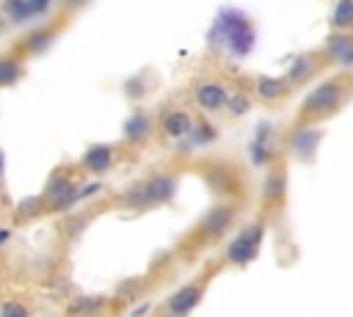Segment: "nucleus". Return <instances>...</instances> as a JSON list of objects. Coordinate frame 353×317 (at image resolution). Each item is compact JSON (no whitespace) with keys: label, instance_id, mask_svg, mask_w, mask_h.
<instances>
[{"label":"nucleus","instance_id":"nucleus-7","mask_svg":"<svg viewBox=\"0 0 353 317\" xmlns=\"http://www.w3.org/2000/svg\"><path fill=\"white\" fill-rule=\"evenodd\" d=\"M232 221H234V207H232V204H218V207H212V209L201 218L199 232H201L207 240H215V237L226 234V229L232 226Z\"/></svg>","mask_w":353,"mask_h":317},{"label":"nucleus","instance_id":"nucleus-26","mask_svg":"<svg viewBox=\"0 0 353 317\" xmlns=\"http://www.w3.org/2000/svg\"><path fill=\"white\" fill-rule=\"evenodd\" d=\"M102 306H105L102 298H77L72 303V311H77V314H97Z\"/></svg>","mask_w":353,"mask_h":317},{"label":"nucleus","instance_id":"nucleus-23","mask_svg":"<svg viewBox=\"0 0 353 317\" xmlns=\"http://www.w3.org/2000/svg\"><path fill=\"white\" fill-rule=\"evenodd\" d=\"M210 182H212V187L218 190V193H232V187H234V174L229 171V168H212V174H210Z\"/></svg>","mask_w":353,"mask_h":317},{"label":"nucleus","instance_id":"nucleus-4","mask_svg":"<svg viewBox=\"0 0 353 317\" xmlns=\"http://www.w3.org/2000/svg\"><path fill=\"white\" fill-rule=\"evenodd\" d=\"M77 182L72 179V176H66V174H58V176H52L50 182H47V187H44V201H47V207L52 209V212H63V209H69L72 207V198H74V193H77Z\"/></svg>","mask_w":353,"mask_h":317},{"label":"nucleus","instance_id":"nucleus-13","mask_svg":"<svg viewBox=\"0 0 353 317\" xmlns=\"http://www.w3.org/2000/svg\"><path fill=\"white\" fill-rule=\"evenodd\" d=\"M270 132H273L270 124H259V127H256V135H254V141H251V163H254V165H268V163L273 160Z\"/></svg>","mask_w":353,"mask_h":317},{"label":"nucleus","instance_id":"nucleus-6","mask_svg":"<svg viewBox=\"0 0 353 317\" xmlns=\"http://www.w3.org/2000/svg\"><path fill=\"white\" fill-rule=\"evenodd\" d=\"M201 298H204V284L193 281V284H185L176 292H171L168 300H165V309H168L171 317H188L201 303Z\"/></svg>","mask_w":353,"mask_h":317},{"label":"nucleus","instance_id":"nucleus-9","mask_svg":"<svg viewBox=\"0 0 353 317\" xmlns=\"http://www.w3.org/2000/svg\"><path fill=\"white\" fill-rule=\"evenodd\" d=\"M320 138H323V130L317 127H298L292 132V141H290V149L298 160H312L317 146H320Z\"/></svg>","mask_w":353,"mask_h":317},{"label":"nucleus","instance_id":"nucleus-20","mask_svg":"<svg viewBox=\"0 0 353 317\" xmlns=\"http://www.w3.org/2000/svg\"><path fill=\"white\" fill-rule=\"evenodd\" d=\"M19 74H22L19 61H17V58H11V55H3V58H0V88L14 85V83L19 80Z\"/></svg>","mask_w":353,"mask_h":317},{"label":"nucleus","instance_id":"nucleus-22","mask_svg":"<svg viewBox=\"0 0 353 317\" xmlns=\"http://www.w3.org/2000/svg\"><path fill=\"white\" fill-rule=\"evenodd\" d=\"M215 127L210 124V121H196V127H193V132H190V146H207V143H212L215 141Z\"/></svg>","mask_w":353,"mask_h":317},{"label":"nucleus","instance_id":"nucleus-16","mask_svg":"<svg viewBox=\"0 0 353 317\" xmlns=\"http://www.w3.org/2000/svg\"><path fill=\"white\" fill-rule=\"evenodd\" d=\"M160 124H163V132L171 135V138H188V135L193 132V127H196V121H193L185 110H171V113H165Z\"/></svg>","mask_w":353,"mask_h":317},{"label":"nucleus","instance_id":"nucleus-3","mask_svg":"<svg viewBox=\"0 0 353 317\" xmlns=\"http://www.w3.org/2000/svg\"><path fill=\"white\" fill-rule=\"evenodd\" d=\"M265 240V223H248L240 229V234L226 245V262L234 265V267H245L256 259L259 254V245Z\"/></svg>","mask_w":353,"mask_h":317},{"label":"nucleus","instance_id":"nucleus-2","mask_svg":"<svg viewBox=\"0 0 353 317\" xmlns=\"http://www.w3.org/2000/svg\"><path fill=\"white\" fill-rule=\"evenodd\" d=\"M210 39H212V41L221 39V41L229 47L232 55L243 58V55H248L251 47H254V28H251V22H248V17H245L243 11H237V8H223V11L218 14V19H215V28H212Z\"/></svg>","mask_w":353,"mask_h":317},{"label":"nucleus","instance_id":"nucleus-19","mask_svg":"<svg viewBox=\"0 0 353 317\" xmlns=\"http://www.w3.org/2000/svg\"><path fill=\"white\" fill-rule=\"evenodd\" d=\"M0 11H3L11 22H25V19H30V17H33V11H30L28 0H3Z\"/></svg>","mask_w":353,"mask_h":317},{"label":"nucleus","instance_id":"nucleus-11","mask_svg":"<svg viewBox=\"0 0 353 317\" xmlns=\"http://www.w3.org/2000/svg\"><path fill=\"white\" fill-rule=\"evenodd\" d=\"M323 52H325L328 63L350 66L353 63V33H331Z\"/></svg>","mask_w":353,"mask_h":317},{"label":"nucleus","instance_id":"nucleus-14","mask_svg":"<svg viewBox=\"0 0 353 317\" xmlns=\"http://www.w3.org/2000/svg\"><path fill=\"white\" fill-rule=\"evenodd\" d=\"M290 91H292V85L287 83V77H268V74L256 77V96L265 102H279Z\"/></svg>","mask_w":353,"mask_h":317},{"label":"nucleus","instance_id":"nucleus-35","mask_svg":"<svg viewBox=\"0 0 353 317\" xmlns=\"http://www.w3.org/2000/svg\"><path fill=\"white\" fill-rule=\"evenodd\" d=\"M69 3H83V0H69Z\"/></svg>","mask_w":353,"mask_h":317},{"label":"nucleus","instance_id":"nucleus-28","mask_svg":"<svg viewBox=\"0 0 353 317\" xmlns=\"http://www.w3.org/2000/svg\"><path fill=\"white\" fill-rule=\"evenodd\" d=\"M127 207H146V196H143V185H138V187H130V193H124V198H121Z\"/></svg>","mask_w":353,"mask_h":317},{"label":"nucleus","instance_id":"nucleus-21","mask_svg":"<svg viewBox=\"0 0 353 317\" xmlns=\"http://www.w3.org/2000/svg\"><path fill=\"white\" fill-rule=\"evenodd\" d=\"M44 196H28L17 204V218L19 221H28V218H36L39 212H44Z\"/></svg>","mask_w":353,"mask_h":317},{"label":"nucleus","instance_id":"nucleus-33","mask_svg":"<svg viewBox=\"0 0 353 317\" xmlns=\"http://www.w3.org/2000/svg\"><path fill=\"white\" fill-rule=\"evenodd\" d=\"M8 237H11V229L0 226V245H6V243H8Z\"/></svg>","mask_w":353,"mask_h":317},{"label":"nucleus","instance_id":"nucleus-31","mask_svg":"<svg viewBox=\"0 0 353 317\" xmlns=\"http://www.w3.org/2000/svg\"><path fill=\"white\" fill-rule=\"evenodd\" d=\"M127 94H132V96H141V94H143V85H141L138 80H132V83H127Z\"/></svg>","mask_w":353,"mask_h":317},{"label":"nucleus","instance_id":"nucleus-18","mask_svg":"<svg viewBox=\"0 0 353 317\" xmlns=\"http://www.w3.org/2000/svg\"><path fill=\"white\" fill-rule=\"evenodd\" d=\"M331 28H334V33H350L353 30V0H336L334 3Z\"/></svg>","mask_w":353,"mask_h":317},{"label":"nucleus","instance_id":"nucleus-29","mask_svg":"<svg viewBox=\"0 0 353 317\" xmlns=\"http://www.w3.org/2000/svg\"><path fill=\"white\" fill-rule=\"evenodd\" d=\"M97 190H102V182H88V185H80V187H77V193H74V198H72V204H77V201H83V198H88V196H94Z\"/></svg>","mask_w":353,"mask_h":317},{"label":"nucleus","instance_id":"nucleus-15","mask_svg":"<svg viewBox=\"0 0 353 317\" xmlns=\"http://www.w3.org/2000/svg\"><path fill=\"white\" fill-rule=\"evenodd\" d=\"M113 165V149L105 146V143H97V146H88L85 154H83V168L91 171V174H105L110 171Z\"/></svg>","mask_w":353,"mask_h":317},{"label":"nucleus","instance_id":"nucleus-1","mask_svg":"<svg viewBox=\"0 0 353 317\" xmlns=\"http://www.w3.org/2000/svg\"><path fill=\"white\" fill-rule=\"evenodd\" d=\"M353 94V77L350 74H331L328 80L317 83L301 102V110L295 116L298 127H312L317 121L331 119L345 108V102Z\"/></svg>","mask_w":353,"mask_h":317},{"label":"nucleus","instance_id":"nucleus-27","mask_svg":"<svg viewBox=\"0 0 353 317\" xmlns=\"http://www.w3.org/2000/svg\"><path fill=\"white\" fill-rule=\"evenodd\" d=\"M0 317H30V314H28L25 303H19V300H6V303L0 306Z\"/></svg>","mask_w":353,"mask_h":317},{"label":"nucleus","instance_id":"nucleus-8","mask_svg":"<svg viewBox=\"0 0 353 317\" xmlns=\"http://www.w3.org/2000/svg\"><path fill=\"white\" fill-rule=\"evenodd\" d=\"M196 105L201 110H207V113H218V110H223L229 105V91L221 83L207 80V83H201L196 88Z\"/></svg>","mask_w":353,"mask_h":317},{"label":"nucleus","instance_id":"nucleus-30","mask_svg":"<svg viewBox=\"0 0 353 317\" xmlns=\"http://www.w3.org/2000/svg\"><path fill=\"white\" fill-rule=\"evenodd\" d=\"M28 6H30V11H33V17H39V14H44V11H47L50 0H28Z\"/></svg>","mask_w":353,"mask_h":317},{"label":"nucleus","instance_id":"nucleus-24","mask_svg":"<svg viewBox=\"0 0 353 317\" xmlns=\"http://www.w3.org/2000/svg\"><path fill=\"white\" fill-rule=\"evenodd\" d=\"M50 41H52V30H33V33L25 39V47H28L30 52H41L44 47H50Z\"/></svg>","mask_w":353,"mask_h":317},{"label":"nucleus","instance_id":"nucleus-5","mask_svg":"<svg viewBox=\"0 0 353 317\" xmlns=\"http://www.w3.org/2000/svg\"><path fill=\"white\" fill-rule=\"evenodd\" d=\"M325 63H328V58H325L323 50H317V52H301V55H295V61L290 63V69H287L284 77H287L290 85H303V83L312 80Z\"/></svg>","mask_w":353,"mask_h":317},{"label":"nucleus","instance_id":"nucleus-12","mask_svg":"<svg viewBox=\"0 0 353 317\" xmlns=\"http://www.w3.org/2000/svg\"><path fill=\"white\" fill-rule=\"evenodd\" d=\"M284 196H287V174L281 168H273L262 182V204L279 207L284 201Z\"/></svg>","mask_w":353,"mask_h":317},{"label":"nucleus","instance_id":"nucleus-34","mask_svg":"<svg viewBox=\"0 0 353 317\" xmlns=\"http://www.w3.org/2000/svg\"><path fill=\"white\" fill-rule=\"evenodd\" d=\"M3 174H6V154H3V149H0V179H3Z\"/></svg>","mask_w":353,"mask_h":317},{"label":"nucleus","instance_id":"nucleus-10","mask_svg":"<svg viewBox=\"0 0 353 317\" xmlns=\"http://www.w3.org/2000/svg\"><path fill=\"white\" fill-rule=\"evenodd\" d=\"M143 196H146V204H165L176 196V179L168 174H157L143 182Z\"/></svg>","mask_w":353,"mask_h":317},{"label":"nucleus","instance_id":"nucleus-32","mask_svg":"<svg viewBox=\"0 0 353 317\" xmlns=\"http://www.w3.org/2000/svg\"><path fill=\"white\" fill-rule=\"evenodd\" d=\"M149 311V303H141V306H135L132 311H130V317H143Z\"/></svg>","mask_w":353,"mask_h":317},{"label":"nucleus","instance_id":"nucleus-17","mask_svg":"<svg viewBox=\"0 0 353 317\" xmlns=\"http://www.w3.org/2000/svg\"><path fill=\"white\" fill-rule=\"evenodd\" d=\"M149 132H152V119L146 116V113H132L127 121H124V138L127 141H132V143H141V141H146L149 138Z\"/></svg>","mask_w":353,"mask_h":317},{"label":"nucleus","instance_id":"nucleus-25","mask_svg":"<svg viewBox=\"0 0 353 317\" xmlns=\"http://www.w3.org/2000/svg\"><path fill=\"white\" fill-rule=\"evenodd\" d=\"M226 110H229L232 116H243V113H248V110H251V96L243 94V91L229 94V105H226Z\"/></svg>","mask_w":353,"mask_h":317}]
</instances>
